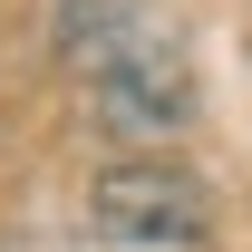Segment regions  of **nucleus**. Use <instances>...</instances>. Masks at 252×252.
Masks as SVG:
<instances>
[{
  "mask_svg": "<svg viewBox=\"0 0 252 252\" xmlns=\"http://www.w3.org/2000/svg\"><path fill=\"white\" fill-rule=\"evenodd\" d=\"M59 68L78 78L88 117L117 136V146H165L194 126V59L185 30L156 20L146 0H59Z\"/></svg>",
  "mask_w": 252,
  "mask_h": 252,
  "instance_id": "f257e3e1",
  "label": "nucleus"
},
{
  "mask_svg": "<svg viewBox=\"0 0 252 252\" xmlns=\"http://www.w3.org/2000/svg\"><path fill=\"white\" fill-rule=\"evenodd\" d=\"M88 223L126 252H156V243H204L214 233V194L194 185V165L175 156H117L97 165L88 185Z\"/></svg>",
  "mask_w": 252,
  "mask_h": 252,
  "instance_id": "f03ea898",
  "label": "nucleus"
}]
</instances>
